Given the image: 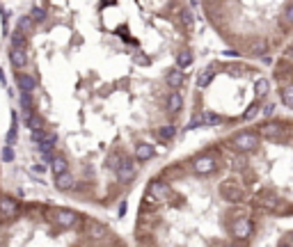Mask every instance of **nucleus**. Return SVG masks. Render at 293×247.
<instances>
[{
	"label": "nucleus",
	"mask_w": 293,
	"mask_h": 247,
	"mask_svg": "<svg viewBox=\"0 0 293 247\" xmlns=\"http://www.w3.org/2000/svg\"><path fill=\"white\" fill-rule=\"evenodd\" d=\"M165 110H167L169 114H177L183 110V96L179 94L177 89H172L167 94V99H165Z\"/></svg>",
	"instance_id": "obj_12"
},
{
	"label": "nucleus",
	"mask_w": 293,
	"mask_h": 247,
	"mask_svg": "<svg viewBox=\"0 0 293 247\" xmlns=\"http://www.w3.org/2000/svg\"><path fill=\"white\" fill-rule=\"evenodd\" d=\"M213 78H215V64H211L209 69H204V73H199V78H197V87H199V89H206V87L213 82Z\"/></svg>",
	"instance_id": "obj_16"
},
{
	"label": "nucleus",
	"mask_w": 293,
	"mask_h": 247,
	"mask_svg": "<svg viewBox=\"0 0 293 247\" xmlns=\"http://www.w3.org/2000/svg\"><path fill=\"white\" fill-rule=\"evenodd\" d=\"M14 78H16V85H18V89L21 91H35L37 89V80L32 76H27L25 71H21V69H16V71H14Z\"/></svg>",
	"instance_id": "obj_11"
},
{
	"label": "nucleus",
	"mask_w": 293,
	"mask_h": 247,
	"mask_svg": "<svg viewBox=\"0 0 293 247\" xmlns=\"http://www.w3.org/2000/svg\"><path fill=\"white\" fill-rule=\"evenodd\" d=\"M199 126H206V119H204V112H201V110H197L195 117H192V121L188 123V128H199Z\"/></svg>",
	"instance_id": "obj_28"
},
{
	"label": "nucleus",
	"mask_w": 293,
	"mask_h": 247,
	"mask_svg": "<svg viewBox=\"0 0 293 247\" xmlns=\"http://www.w3.org/2000/svg\"><path fill=\"white\" fill-rule=\"evenodd\" d=\"M254 96H256V101H263L266 96H268V91H270V80L268 78H256V85H254Z\"/></svg>",
	"instance_id": "obj_18"
},
{
	"label": "nucleus",
	"mask_w": 293,
	"mask_h": 247,
	"mask_svg": "<svg viewBox=\"0 0 293 247\" xmlns=\"http://www.w3.org/2000/svg\"><path fill=\"white\" fill-rule=\"evenodd\" d=\"M16 27L23 32V35H35V23H32L30 16H21V18H18Z\"/></svg>",
	"instance_id": "obj_19"
},
{
	"label": "nucleus",
	"mask_w": 293,
	"mask_h": 247,
	"mask_svg": "<svg viewBox=\"0 0 293 247\" xmlns=\"http://www.w3.org/2000/svg\"><path fill=\"white\" fill-rule=\"evenodd\" d=\"M18 101H21L23 112H30V110H35V103H32L30 91H21V94H18Z\"/></svg>",
	"instance_id": "obj_23"
},
{
	"label": "nucleus",
	"mask_w": 293,
	"mask_h": 247,
	"mask_svg": "<svg viewBox=\"0 0 293 247\" xmlns=\"http://www.w3.org/2000/svg\"><path fill=\"white\" fill-rule=\"evenodd\" d=\"M259 110H261V101H256V99H254V103L250 105V110H247V112L243 114L241 119H243V121H250V119L254 117V114H259Z\"/></svg>",
	"instance_id": "obj_27"
},
{
	"label": "nucleus",
	"mask_w": 293,
	"mask_h": 247,
	"mask_svg": "<svg viewBox=\"0 0 293 247\" xmlns=\"http://www.w3.org/2000/svg\"><path fill=\"white\" fill-rule=\"evenodd\" d=\"M114 174H117V181L122 183V186H128V183L135 178V174H137L135 158H131L128 153H124L122 160H119V165H117V169H114Z\"/></svg>",
	"instance_id": "obj_7"
},
{
	"label": "nucleus",
	"mask_w": 293,
	"mask_h": 247,
	"mask_svg": "<svg viewBox=\"0 0 293 247\" xmlns=\"http://www.w3.org/2000/svg\"><path fill=\"white\" fill-rule=\"evenodd\" d=\"M18 210H21V206H18V201L14 197H0V215L5 218L7 224L18 218Z\"/></svg>",
	"instance_id": "obj_8"
},
{
	"label": "nucleus",
	"mask_w": 293,
	"mask_h": 247,
	"mask_svg": "<svg viewBox=\"0 0 293 247\" xmlns=\"http://www.w3.org/2000/svg\"><path fill=\"white\" fill-rule=\"evenodd\" d=\"M25 44H27V35H23V32L16 27L12 35V48H25Z\"/></svg>",
	"instance_id": "obj_21"
},
{
	"label": "nucleus",
	"mask_w": 293,
	"mask_h": 247,
	"mask_svg": "<svg viewBox=\"0 0 293 247\" xmlns=\"http://www.w3.org/2000/svg\"><path fill=\"white\" fill-rule=\"evenodd\" d=\"M9 62H12L14 69H23L27 64V55L25 48H12L9 50Z\"/></svg>",
	"instance_id": "obj_14"
},
{
	"label": "nucleus",
	"mask_w": 293,
	"mask_h": 247,
	"mask_svg": "<svg viewBox=\"0 0 293 247\" xmlns=\"http://www.w3.org/2000/svg\"><path fill=\"white\" fill-rule=\"evenodd\" d=\"M259 144H261V137L254 128L238 131L236 135H231L227 140V146L233 151V153H250V151H254Z\"/></svg>",
	"instance_id": "obj_2"
},
{
	"label": "nucleus",
	"mask_w": 293,
	"mask_h": 247,
	"mask_svg": "<svg viewBox=\"0 0 293 247\" xmlns=\"http://www.w3.org/2000/svg\"><path fill=\"white\" fill-rule=\"evenodd\" d=\"M192 64V53L190 50H181V53L177 55V67L179 69H188Z\"/></svg>",
	"instance_id": "obj_22"
},
{
	"label": "nucleus",
	"mask_w": 293,
	"mask_h": 247,
	"mask_svg": "<svg viewBox=\"0 0 293 247\" xmlns=\"http://www.w3.org/2000/svg\"><path fill=\"white\" fill-rule=\"evenodd\" d=\"M169 195H172V190H169V181H165V178H151L149 186H146V190H144V201H142V204L158 206V204H163Z\"/></svg>",
	"instance_id": "obj_4"
},
{
	"label": "nucleus",
	"mask_w": 293,
	"mask_h": 247,
	"mask_svg": "<svg viewBox=\"0 0 293 247\" xmlns=\"http://www.w3.org/2000/svg\"><path fill=\"white\" fill-rule=\"evenodd\" d=\"M55 188H57L60 192H69L71 190V186L76 183V178H73V174L69 172V169H64V172H60V174H55Z\"/></svg>",
	"instance_id": "obj_13"
},
{
	"label": "nucleus",
	"mask_w": 293,
	"mask_h": 247,
	"mask_svg": "<svg viewBox=\"0 0 293 247\" xmlns=\"http://www.w3.org/2000/svg\"><path fill=\"white\" fill-rule=\"evenodd\" d=\"M156 156V146L149 144V142H137L135 144V163H146V160H151Z\"/></svg>",
	"instance_id": "obj_10"
},
{
	"label": "nucleus",
	"mask_w": 293,
	"mask_h": 247,
	"mask_svg": "<svg viewBox=\"0 0 293 247\" xmlns=\"http://www.w3.org/2000/svg\"><path fill=\"white\" fill-rule=\"evenodd\" d=\"M16 133H18V121H16V112H14L12 114V128H9V133H7V144L9 146L16 142Z\"/></svg>",
	"instance_id": "obj_26"
},
{
	"label": "nucleus",
	"mask_w": 293,
	"mask_h": 247,
	"mask_svg": "<svg viewBox=\"0 0 293 247\" xmlns=\"http://www.w3.org/2000/svg\"><path fill=\"white\" fill-rule=\"evenodd\" d=\"M174 133H177V126H174V123H165V126L158 128V140L169 142L174 137Z\"/></svg>",
	"instance_id": "obj_20"
},
{
	"label": "nucleus",
	"mask_w": 293,
	"mask_h": 247,
	"mask_svg": "<svg viewBox=\"0 0 293 247\" xmlns=\"http://www.w3.org/2000/svg\"><path fill=\"white\" fill-rule=\"evenodd\" d=\"M48 165H50V172H53V176H55V174L69 169V158H67V156H62V153H57V156L53 153V158H50Z\"/></svg>",
	"instance_id": "obj_15"
},
{
	"label": "nucleus",
	"mask_w": 293,
	"mask_h": 247,
	"mask_svg": "<svg viewBox=\"0 0 293 247\" xmlns=\"http://www.w3.org/2000/svg\"><path fill=\"white\" fill-rule=\"evenodd\" d=\"M30 18H32V23H44L46 21V12L41 7H35L30 12Z\"/></svg>",
	"instance_id": "obj_29"
},
{
	"label": "nucleus",
	"mask_w": 293,
	"mask_h": 247,
	"mask_svg": "<svg viewBox=\"0 0 293 247\" xmlns=\"http://www.w3.org/2000/svg\"><path fill=\"white\" fill-rule=\"evenodd\" d=\"M218 192H220V197H222L224 201H229V204H241V201H245V197H247V190L236 181L220 183Z\"/></svg>",
	"instance_id": "obj_6"
},
{
	"label": "nucleus",
	"mask_w": 293,
	"mask_h": 247,
	"mask_svg": "<svg viewBox=\"0 0 293 247\" xmlns=\"http://www.w3.org/2000/svg\"><path fill=\"white\" fill-rule=\"evenodd\" d=\"M279 96H282L284 108H293V85H291V80L282 82V87H279Z\"/></svg>",
	"instance_id": "obj_17"
},
{
	"label": "nucleus",
	"mask_w": 293,
	"mask_h": 247,
	"mask_svg": "<svg viewBox=\"0 0 293 247\" xmlns=\"http://www.w3.org/2000/svg\"><path fill=\"white\" fill-rule=\"evenodd\" d=\"M275 108H277V105H275V103H266L263 105V117H273V114H275Z\"/></svg>",
	"instance_id": "obj_32"
},
{
	"label": "nucleus",
	"mask_w": 293,
	"mask_h": 247,
	"mask_svg": "<svg viewBox=\"0 0 293 247\" xmlns=\"http://www.w3.org/2000/svg\"><path fill=\"white\" fill-rule=\"evenodd\" d=\"M254 131L259 133V137H268V140H275V137H279L282 133H288V131H291V121H288V119L263 121V123H256Z\"/></svg>",
	"instance_id": "obj_5"
},
{
	"label": "nucleus",
	"mask_w": 293,
	"mask_h": 247,
	"mask_svg": "<svg viewBox=\"0 0 293 247\" xmlns=\"http://www.w3.org/2000/svg\"><path fill=\"white\" fill-rule=\"evenodd\" d=\"M133 62H135V64H149V57H144V55L135 53V55H133Z\"/></svg>",
	"instance_id": "obj_33"
},
{
	"label": "nucleus",
	"mask_w": 293,
	"mask_h": 247,
	"mask_svg": "<svg viewBox=\"0 0 293 247\" xmlns=\"http://www.w3.org/2000/svg\"><path fill=\"white\" fill-rule=\"evenodd\" d=\"M218 151H220L218 146H209V149H204L201 153L192 156V158L186 163V167L190 169L192 174H199V176H211V174H215L220 167H222V158H220Z\"/></svg>",
	"instance_id": "obj_1"
},
{
	"label": "nucleus",
	"mask_w": 293,
	"mask_h": 247,
	"mask_svg": "<svg viewBox=\"0 0 293 247\" xmlns=\"http://www.w3.org/2000/svg\"><path fill=\"white\" fill-rule=\"evenodd\" d=\"M44 213L50 215V220L55 222V227L67 231V229H80L82 218L85 215L76 213V210H69V208H53V206H44Z\"/></svg>",
	"instance_id": "obj_3"
},
{
	"label": "nucleus",
	"mask_w": 293,
	"mask_h": 247,
	"mask_svg": "<svg viewBox=\"0 0 293 247\" xmlns=\"http://www.w3.org/2000/svg\"><path fill=\"white\" fill-rule=\"evenodd\" d=\"M165 85H167L169 89H181V87L186 85V73H183V69H179V67L169 69V71L165 73Z\"/></svg>",
	"instance_id": "obj_9"
},
{
	"label": "nucleus",
	"mask_w": 293,
	"mask_h": 247,
	"mask_svg": "<svg viewBox=\"0 0 293 247\" xmlns=\"http://www.w3.org/2000/svg\"><path fill=\"white\" fill-rule=\"evenodd\" d=\"M204 119H206V126H220V123L224 121V117L211 112V110H206V112H204Z\"/></svg>",
	"instance_id": "obj_25"
},
{
	"label": "nucleus",
	"mask_w": 293,
	"mask_h": 247,
	"mask_svg": "<svg viewBox=\"0 0 293 247\" xmlns=\"http://www.w3.org/2000/svg\"><path fill=\"white\" fill-rule=\"evenodd\" d=\"M122 156H124V151L122 149H112L110 151V156H108V169H117V165H119V160H122Z\"/></svg>",
	"instance_id": "obj_24"
},
{
	"label": "nucleus",
	"mask_w": 293,
	"mask_h": 247,
	"mask_svg": "<svg viewBox=\"0 0 293 247\" xmlns=\"http://www.w3.org/2000/svg\"><path fill=\"white\" fill-rule=\"evenodd\" d=\"M44 137H46V131H44V128H39V126L32 128V142H41Z\"/></svg>",
	"instance_id": "obj_30"
},
{
	"label": "nucleus",
	"mask_w": 293,
	"mask_h": 247,
	"mask_svg": "<svg viewBox=\"0 0 293 247\" xmlns=\"http://www.w3.org/2000/svg\"><path fill=\"white\" fill-rule=\"evenodd\" d=\"M181 18H183V23H186L188 30H192V14L188 12V9H181Z\"/></svg>",
	"instance_id": "obj_31"
}]
</instances>
